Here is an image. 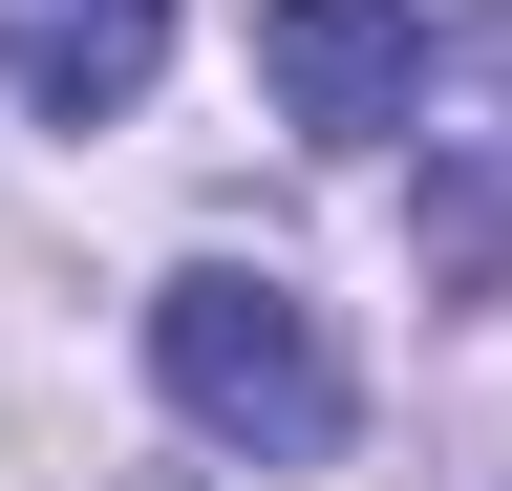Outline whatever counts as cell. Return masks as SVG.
Masks as SVG:
<instances>
[{"label": "cell", "mask_w": 512, "mask_h": 491, "mask_svg": "<svg viewBox=\"0 0 512 491\" xmlns=\"http://www.w3.org/2000/svg\"><path fill=\"white\" fill-rule=\"evenodd\" d=\"M256 86L299 150H384L427 107V0H256Z\"/></svg>", "instance_id": "7a4b0ae2"}, {"label": "cell", "mask_w": 512, "mask_h": 491, "mask_svg": "<svg viewBox=\"0 0 512 491\" xmlns=\"http://www.w3.org/2000/svg\"><path fill=\"white\" fill-rule=\"evenodd\" d=\"M150 363H171V406L214 427V449H256V470H320V449H342V342H320V299L278 257H192L150 299Z\"/></svg>", "instance_id": "6da1fadb"}, {"label": "cell", "mask_w": 512, "mask_h": 491, "mask_svg": "<svg viewBox=\"0 0 512 491\" xmlns=\"http://www.w3.org/2000/svg\"><path fill=\"white\" fill-rule=\"evenodd\" d=\"M470 129H448V193H427V278H491V235H512V0H470Z\"/></svg>", "instance_id": "277c9868"}, {"label": "cell", "mask_w": 512, "mask_h": 491, "mask_svg": "<svg viewBox=\"0 0 512 491\" xmlns=\"http://www.w3.org/2000/svg\"><path fill=\"white\" fill-rule=\"evenodd\" d=\"M150 65H171V0H0V86H22L43 129L150 107Z\"/></svg>", "instance_id": "3957f363"}]
</instances>
